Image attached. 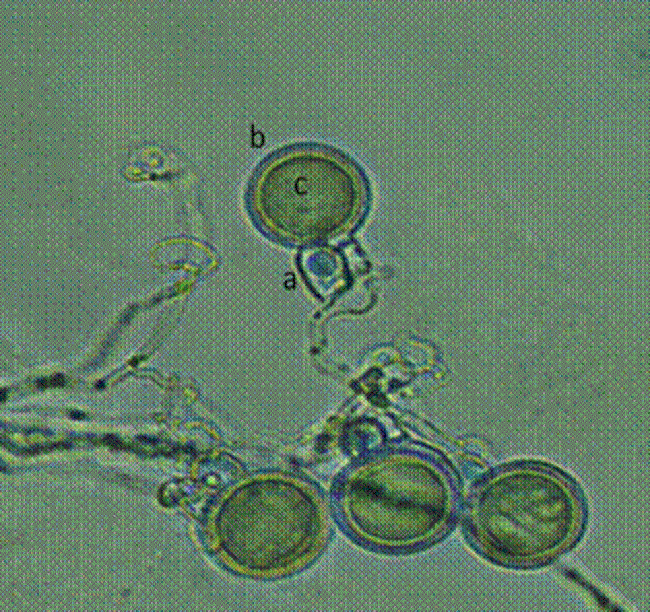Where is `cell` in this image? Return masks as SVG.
<instances>
[{
	"label": "cell",
	"instance_id": "cell-1",
	"mask_svg": "<svg viewBox=\"0 0 650 612\" xmlns=\"http://www.w3.org/2000/svg\"><path fill=\"white\" fill-rule=\"evenodd\" d=\"M363 168L335 147L302 142L267 156L253 173L248 203L269 231L297 240L321 239L354 224L369 199Z\"/></svg>",
	"mask_w": 650,
	"mask_h": 612
},
{
	"label": "cell",
	"instance_id": "cell-3",
	"mask_svg": "<svg viewBox=\"0 0 650 612\" xmlns=\"http://www.w3.org/2000/svg\"><path fill=\"white\" fill-rule=\"evenodd\" d=\"M436 476L417 458L393 452L374 458L350 479L345 509L364 539L405 548L426 537L444 518Z\"/></svg>",
	"mask_w": 650,
	"mask_h": 612
},
{
	"label": "cell",
	"instance_id": "cell-2",
	"mask_svg": "<svg viewBox=\"0 0 650 612\" xmlns=\"http://www.w3.org/2000/svg\"><path fill=\"white\" fill-rule=\"evenodd\" d=\"M324 530V513L311 490L281 478L242 486L218 516L222 548L238 566L256 573L304 563L320 546Z\"/></svg>",
	"mask_w": 650,
	"mask_h": 612
},
{
	"label": "cell",
	"instance_id": "cell-4",
	"mask_svg": "<svg viewBox=\"0 0 650 612\" xmlns=\"http://www.w3.org/2000/svg\"><path fill=\"white\" fill-rule=\"evenodd\" d=\"M64 383H65V378L61 374H57L54 377H51L49 379H40L38 381V384L40 386H44V387H47V386H62V385H64Z\"/></svg>",
	"mask_w": 650,
	"mask_h": 612
}]
</instances>
